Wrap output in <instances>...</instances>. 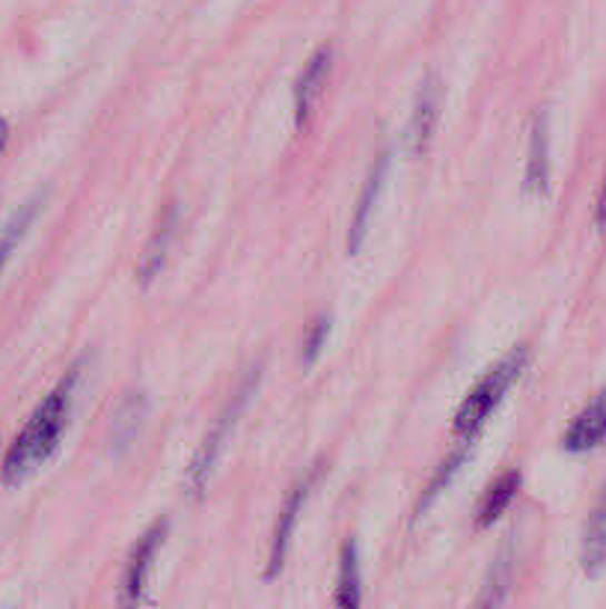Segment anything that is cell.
Segmentation results:
<instances>
[{"label": "cell", "mask_w": 606, "mask_h": 609, "mask_svg": "<svg viewBox=\"0 0 606 609\" xmlns=\"http://www.w3.org/2000/svg\"><path fill=\"white\" fill-rule=\"evenodd\" d=\"M74 383H78V369L66 375L63 381L57 383L51 396L37 408V413L30 417L16 443L10 446V452L3 458L0 467V482L19 485L21 479H28L42 461H48L54 455L60 437H63L66 419H69V408H72Z\"/></svg>", "instance_id": "cell-1"}, {"label": "cell", "mask_w": 606, "mask_h": 609, "mask_svg": "<svg viewBox=\"0 0 606 609\" xmlns=\"http://www.w3.org/2000/svg\"><path fill=\"white\" fill-rule=\"evenodd\" d=\"M526 363H529V351H526V346H517L511 355L503 357V360H499V363L467 392V399L461 401V408H458L453 422L455 435L464 437V440L470 443L473 437L479 435V428L488 422L490 413L497 410L503 396L511 390V383L524 375Z\"/></svg>", "instance_id": "cell-2"}, {"label": "cell", "mask_w": 606, "mask_h": 609, "mask_svg": "<svg viewBox=\"0 0 606 609\" xmlns=\"http://www.w3.org/2000/svg\"><path fill=\"white\" fill-rule=\"evenodd\" d=\"M256 383H259V369L247 375V381L241 383V387L236 390V396L229 399V405L218 417L215 428H211L209 435H206V440L199 443L197 455H193V461H190V470H188V491L193 493V497H199V493L206 491V485H209L211 479V470H215V465H218L220 452H223V446H227L238 417L245 413L247 401H250V396L256 392Z\"/></svg>", "instance_id": "cell-3"}, {"label": "cell", "mask_w": 606, "mask_h": 609, "mask_svg": "<svg viewBox=\"0 0 606 609\" xmlns=\"http://www.w3.org/2000/svg\"><path fill=\"white\" fill-rule=\"evenodd\" d=\"M440 108H444V87L437 74H428L426 81L419 83L417 101H414V113H410L408 126V146L410 156L423 158L435 143L437 122H440Z\"/></svg>", "instance_id": "cell-4"}, {"label": "cell", "mask_w": 606, "mask_h": 609, "mask_svg": "<svg viewBox=\"0 0 606 609\" xmlns=\"http://www.w3.org/2000/svg\"><path fill=\"white\" fill-rule=\"evenodd\" d=\"M176 236H179V202L172 200L163 206V211L155 220L152 236L146 241L140 264H137V280L143 282V286L161 277V271L167 268V259H170L172 244H176Z\"/></svg>", "instance_id": "cell-5"}, {"label": "cell", "mask_w": 606, "mask_h": 609, "mask_svg": "<svg viewBox=\"0 0 606 609\" xmlns=\"http://www.w3.org/2000/svg\"><path fill=\"white\" fill-rule=\"evenodd\" d=\"M167 520H158L152 527L146 529V536L137 541L135 553L128 559L126 580H122V603L135 607L140 603L146 595V582H149V571H152V562L158 550H161L163 538H167Z\"/></svg>", "instance_id": "cell-6"}, {"label": "cell", "mask_w": 606, "mask_h": 609, "mask_svg": "<svg viewBox=\"0 0 606 609\" xmlns=\"http://www.w3.org/2000/svg\"><path fill=\"white\" fill-rule=\"evenodd\" d=\"M387 170H389V149H384V152L371 161L369 176H366L360 197H357V209H354L351 229H348V253L351 256L360 253L362 241H366V236H369L371 214H375V206H378L384 182H387Z\"/></svg>", "instance_id": "cell-7"}, {"label": "cell", "mask_w": 606, "mask_h": 609, "mask_svg": "<svg viewBox=\"0 0 606 609\" xmlns=\"http://www.w3.org/2000/svg\"><path fill=\"white\" fill-rule=\"evenodd\" d=\"M312 482H316V473H309L307 479H300V482L289 491L286 502H282L280 518H277V527H274L271 553H268V577H271V580L282 571V565H286V556H289V547H291V536H295V527H298V518H300V511H304V502H307Z\"/></svg>", "instance_id": "cell-8"}, {"label": "cell", "mask_w": 606, "mask_h": 609, "mask_svg": "<svg viewBox=\"0 0 606 609\" xmlns=\"http://www.w3.org/2000/svg\"><path fill=\"white\" fill-rule=\"evenodd\" d=\"M524 188L529 197H547L550 191V122L547 113H535L526 149Z\"/></svg>", "instance_id": "cell-9"}, {"label": "cell", "mask_w": 606, "mask_h": 609, "mask_svg": "<svg viewBox=\"0 0 606 609\" xmlns=\"http://www.w3.org/2000/svg\"><path fill=\"white\" fill-rule=\"evenodd\" d=\"M330 60H334V48L321 46L316 54L309 57V63L304 66V72H300L298 83H295V122L298 126H307L318 99H321V92H325Z\"/></svg>", "instance_id": "cell-10"}, {"label": "cell", "mask_w": 606, "mask_h": 609, "mask_svg": "<svg viewBox=\"0 0 606 609\" xmlns=\"http://www.w3.org/2000/svg\"><path fill=\"white\" fill-rule=\"evenodd\" d=\"M606 440V390L595 396V401H588L586 408L579 410L568 431L562 435V449L565 452H588Z\"/></svg>", "instance_id": "cell-11"}, {"label": "cell", "mask_w": 606, "mask_h": 609, "mask_svg": "<svg viewBox=\"0 0 606 609\" xmlns=\"http://www.w3.org/2000/svg\"><path fill=\"white\" fill-rule=\"evenodd\" d=\"M146 419V396L140 390L126 392V399L119 401L117 413L110 419V435H108V449L110 455H122L126 449H131V443L140 435Z\"/></svg>", "instance_id": "cell-12"}, {"label": "cell", "mask_w": 606, "mask_h": 609, "mask_svg": "<svg viewBox=\"0 0 606 609\" xmlns=\"http://www.w3.org/2000/svg\"><path fill=\"white\" fill-rule=\"evenodd\" d=\"M583 571L588 577H597L606 565V488L597 497L595 509L586 520V532H583V553H579Z\"/></svg>", "instance_id": "cell-13"}, {"label": "cell", "mask_w": 606, "mask_h": 609, "mask_svg": "<svg viewBox=\"0 0 606 609\" xmlns=\"http://www.w3.org/2000/svg\"><path fill=\"white\" fill-rule=\"evenodd\" d=\"M517 488H520V473L517 470H508L497 479V482L490 485L485 497L479 502V511H476V527L485 529L490 527L494 520L503 518V511L508 509V502L515 500Z\"/></svg>", "instance_id": "cell-14"}, {"label": "cell", "mask_w": 606, "mask_h": 609, "mask_svg": "<svg viewBox=\"0 0 606 609\" xmlns=\"http://www.w3.org/2000/svg\"><path fill=\"white\" fill-rule=\"evenodd\" d=\"M336 603L339 607H357L360 603V559H357V541H345L339 556V586H336Z\"/></svg>", "instance_id": "cell-15"}, {"label": "cell", "mask_w": 606, "mask_h": 609, "mask_svg": "<svg viewBox=\"0 0 606 609\" xmlns=\"http://www.w3.org/2000/svg\"><path fill=\"white\" fill-rule=\"evenodd\" d=\"M37 211H39V200L28 202L24 209L12 218V223L7 227V232L0 236V271H3V264L10 262V256L12 250L19 247V241L24 238V232L30 229V223H33V218H37Z\"/></svg>", "instance_id": "cell-16"}, {"label": "cell", "mask_w": 606, "mask_h": 609, "mask_svg": "<svg viewBox=\"0 0 606 609\" xmlns=\"http://www.w3.org/2000/svg\"><path fill=\"white\" fill-rule=\"evenodd\" d=\"M508 571H511V550L503 547V553L497 556V562L490 568V577L485 582V591H481L479 603L481 607H490V603H503L508 586Z\"/></svg>", "instance_id": "cell-17"}, {"label": "cell", "mask_w": 606, "mask_h": 609, "mask_svg": "<svg viewBox=\"0 0 606 609\" xmlns=\"http://www.w3.org/2000/svg\"><path fill=\"white\" fill-rule=\"evenodd\" d=\"M464 461H467V449H458V452H455L453 458H449V461H444V465H440V470H437V476H435V479H431V485H428L426 500L419 502V515H423V511H426L428 506H431V502H435V497H437V493H440V491H444L446 485L453 482V476L458 473V470H461Z\"/></svg>", "instance_id": "cell-18"}, {"label": "cell", "mask_w": 606, "mask_h": 609, "mask_svg": "<svg viewBox=\"0 0 606 609\" xmlns=\"http://www.w3.org/2000/svg\"><path fill=\"white\" fill-rule=\"evenodd\" d=\"M327 337H330V319H318L316 325H312V330H309L307 342H304V355H300L304 366L316 363L318 355H321V348H325Z\"/></svg>", "instance_id": "cell-19"}, {"label": "cell", "mask_w": 606, "mask_h": 609, "mask_svg": "<svg viewBox=\"0 0 606 609\" xmlns=\"http://www.w3.org/2000/svg\"><path fill=\"white\" fill-rule=\"evenodd\" d=\"M597 223H600V227L606 223V182H604V191H600V200H597Z\"/></svg>", "instance_id": "cell-20"}, {"label": "cell", "mask_w": 606, "mask_h": 609, "mask_svg": "<svg viewBox=\"0 0 606 609\" xmlns=\"http://www.w3.org/2000/svg\"><path fill=\"white\" fill-rule=\"evenodd\" d=\"M7 143H10V126H7V119H0V156H3Z\"/></svg>", "instance_id": "cell-21"}]
</instances>
